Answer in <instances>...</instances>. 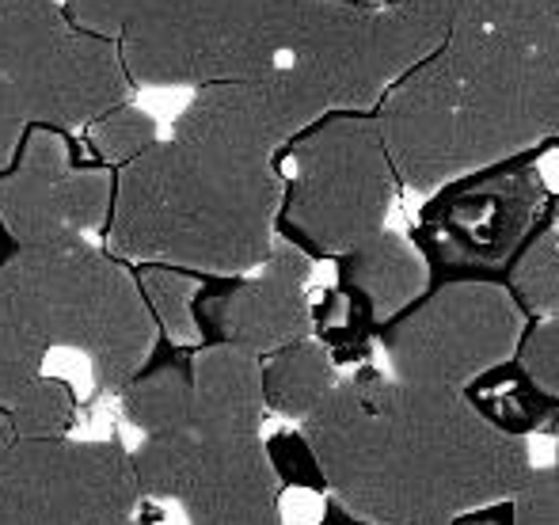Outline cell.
Wrapping results in <instances>:
<instances>
[{"mask_svg": "<svg viewBox=\"0 0 559 525\" xmlns=\"http://www.w3.org/2000/svg\"><path fill=\"white\" fill-rule=\"evenodd\" d=\"M324 491L369 525H453L514 499L533 473L522 438L487 427L456 389L412 385L373 366L335 381L301 419Z\"/></svg>", "mask_w": 559, "mask_h": 525, "instance_id": "obj_1", "label": "cell"}, {"mask_svg": "<svg viewBox=\"0 0 559 525\" xmlns=\"http://www.w3.org/2000/svg\"><path fill=\"white\" fill-rule=\"evenodd\" d=\"M373 122L396 183L430 194L559 141V53L453 27L435 58L389 84Z\"/></svg>", "mask_w": 559, "mask_h": 525, "instance_id": "obj_2", "label": "cell"}, {"mask_svg": "<svg viewBox=\"0 0 559 525\" xmlns=\"http://www.w3.org/2000/svg\"><path fill=\"white\" fill-rule=\"evenodd\" d=\"M278 156L168 138L115 179L107 248L115 260L240 278L278 240Z\"/></svg>", "mask_w": 559, "mask_h": 525, "instance_id": "obj_3", "label": "cell"}, {"mask_svg": "<svg viewBox=\"0 0 559 525\" xmlns=\"http://www.w3.org/2000/svg\"><path fill=\"white\" fill-rule=\"evenodd\" d=\"M20 278L50 347H73L92 362L99 393H122L148 366L156 324L138 278L88 237L20 248L4 263Z\"/></svg>", "mask_w": 559, "mask_h": 525, "instance_id": "obj_4", "label": "cell"}, {"mask_svg": "<svg viewBox=\"0 0 559 525\" xmlns=\"http://www.w3.org/2000/svg\"><path fill=\"white\" fill-rule=\"evenodd\" d=\"M294 0H130L118 53L130 84L214 88L271 73L289 50Z\"/></svg>", "mask_w": 559, "mask_h": 525, "instance_id": "obj_5", "label": "cell"}, {"mask_svg": "<svg viewBox=\"0 0 559 525\" xmlns=\"http://www.w3.org/2000/svg\"><path fill=\"white\" fill-rule=\"evenodd\" d=\"M282 187V240L305 255H346L384 229L396 199V171L373 115L328 111L289 141Z\"/></svg>", "mask_w": 559, "mask_h": 525, "instance_id": "obj_6", "label": "cell"}, {"mask_svg": "<svg viewBox=\"0 0 559 525\" xmlns=\"http://www.w3.org/2000/svg\"><path fill=\"white\" fill-rule=\"evenodd\" d=\"M525 317L499 282H442L377 327L389 378L461 393L476 373L514 358Z\"/></svg>", "mask_w": 559, "mask_h": 525, "instance_id": "obj_7", "label": "cell"}, {"mask_svg": "<svg viewBox=\"0 0 559 525\" xmlns=\"http://www.w3.org/2000/svg\"><path fill=\"white\" fill-rule=\"evenodd\" d=\"M545 202V179L530 156L468 171L438 187V199L423 210L415 248L427 271L445 266L442 282H495L491 271L514 260Z\"/></svg>", "mask_w": 559, "mask_h": 525, "instance_id": "obj_8", "label": "cell"}, {"mask_svg": "<svg viewBox=\"0 0 559 525\" xmlns=\"http://www.w3.org/2000/svg\"><path fill=\"white\" fill-rule=\"evenodd\" d=\"M138 503L118 442H15L0 457V525H118Z\"/></svg>", "mask_w": 559, "mask_h": 525, "instance_id": "obj_9", "label": "cell"}, {"mask_svg": "<svg viewBox=\"0 0 559 525\" xmlns=\"http://www.w3.org/2000/svg\"><path fill=\"white\" fill-rule=\"evenodd\" d=\"M115 202V176L73 168L58 130H27L15 160L0 171V225L20 248L88 237L104 229Z\"/></svg>", "mask_w": 559, "mask_h": 525, "instance_id": "obj_10", "label": "cell"}, {"mask_svg": "<svg viewBox=\"0 0 559 525\" xmlns=\"http://www.w3.org/2000/svg\"><path fill=\"white\" fill-rule=\"evenodd\" d=\"M332 111L324 92L297 65L282 61L271 73L248 81L199 88L191 104L179 111L171 138L214 141L251 156H278L297 133Z\"/></svg>", "mask_w": 559, "mask_h": 525, "instance_id": "obj_11", "label": "cell"}, {"mask_svg": "<svg viewBox=\"0 0 559 525\" xmlns=\"http://www.w3.org/2000/svg\"><path fill=\"white\" fill-rule=\"evenodd\" d=\"M130 76L122 69L118 43L81 35L69 27L23 73L0 81V96L27 130L88 127L126 104Z\"/></svg>", "mask_w": 559, "mask_h": 525, "instance_id": "obj_12", "label": "cell"}, {"mask_svg": "<svg viewBox=\"0 0 559 525\" xmlns=\"http://www.w3.org/2000/svg\"><path fill=\"white\" fill-rule=\"evenodd\" d=\"M309 278L312 255L278 237L271 255L259 263L255 278L233 282L214 301H194L199 332H214V343L255 358L274 355L289 343L312 339L317 312L305 294Z\"/></svg>", "mask_w": 559, "mask_h": 525, "instance_id": "obj_13", "label": "cell"}, {"mask_svg": "<svg viewBox=\"0 0 559 525\" xmlns=\"http://www.w3.org/2000/svg\"><path fill=\"white\" fill-rule=\"evenodd\" d=\"M286 61L324 92L332 111L373 115L389 92L377 53L373 8L350 0H294Z\"/></svg>", "mask_w": 559, "mask_h": 525, "instance_id": "obj_14", "label": "cell"}, {"mask_svg": "<svg viewBox=\"0 0 559 525\" xmlns=\"http://www.w3.org/2000/svg\"><path fill=\"white\" fill-rule=\"evenodd\" d=\"M179 506L191 525H286L282 480L263 438H199Z\"/></svg>", "mask_w": 559, "mask_h": 525, "instance_id": "obj_15", "label": "cell"}, {"mask_svg": "<svg viewBox=\"0 0 559 525\" xmlns=\"http://www.w3.org/2000/svg\"><path fill=\"white\" fill-rule=\"evenodd\" d=\"M430 289V271L419 248L392 229L373 232L338 255V297L366 320L369 327L389 324L392 317L415 305Z\"/></svg>", "mask_w": 559, "mask_h": 525, "instance_id": "obj_16", "label": "cell"}, {"mask_svg": "<svg viewBox=\"0 0 559 525\" xmlns=\"http://www.w3.org/2000/svg\"><path fill=\"white\" fill-rule=\"evenodd\" d=\"M187 370H191V434L259 438L266 404L255 355L210 343Z\"/></svg>", "mask_w": 559, "mask_h": 525, "instance_id": "obj_17", "label": "cell"}, {"mask_svg": "<svg viewBox=\"0 0 559 525\" xmlns=\"http://www.w3.org/2000/svg\"><path fill=\"white\" fill-rule=\"evenodd\" d=\"M461 396L487 427H495L507 438L530 442V434H552V430H559V404L548 393H540L537 381L514 358L476 373L461 389Z\"/></svg>", "mask_w": 559, "mask_h": 525, "instance_id": "obj_18", "label": "cell"}, {"mask_svg": "<svg viewBox=\"0 0 559 525\" xmlns=\"http://www.w3.org/2000/svg\"><path fill=\"white\" fill-rule=\"evenodd\" d=\"M456 27V0H389L373 8L384 81L396 84L419 61L435 58Z\"/></svg>", "mask_w": 559, "mask_h": 525, "instance_id": "obj_19", "label": "cell"}, {"mask_svg": "<svg viewBox=\"0 0 559 525\" xmlns=\"http://www.w3.org/2000/svg\"><path fill=\"white\" fill-rule=\"evenodd\" d=\"M259 378H263V404L282 419L301 422L335 389L338 370L324 343L301 339L266 355V362H259Z\"/></svg>", "mask_w": 559, "mask_h": 525, "instance_id": "obj_20", "label": "cell"}, {"mask_svg": "<svg viewBox=\"0 0 559 525\" xmlns=\"http://www.w3.org/2000/svg\"><path fill=\"white\" fill-rule=\"evenodd\" d=\"M46 355H50V339L20 278L0 266V407L12 404L35 378H43Z\"/></svg>", "mask_w": 559, "mask_h": 525, "instance_id": "obj_21", "label": "cell"}, {"mask_svg": "<svg viewBox=\"0 0 559 525\" xmlns=\"http://www.w3.org/2000/svg\"><path fill=\"white\" fill-rule=\"evenodd\" d=\"M502 286L514 297L525 324L559 317V229L552 222V210L507 263Z\"/></svg>", "mask_w": 559, "mask_h": 525, "instance_id": "obj_22", "label": "cell"}, {"mask_svg": "<svg viewBox=\"0 0 559 525\" xmlns=\"http://www.w3.org/2000/svg\"><path fill=\"white\" fill-rule=\"evenodd\" d=\"M456 27H476L514 46L559 53V0H456Z\"/></svg>", "mask_w": 559, "mask_h": 525, "instance_id": "obj_23", "label": "cell"}, {"mask_svg": "<svg viewBox=\"0 0 559 525\" xmlns=\"http://www.w3.org/2000/svg\"><path fill=\"white\" fill-rule=\"evenodd\" d=\"M122 415L145 434H179L191 430V370L187 366H156L141 370L122 389Z\"/></svg>", "mask_w": 559, "mask_h": 525, "instance_id": "obj_24", "label": "cell"}, {"mask_svg": "<svg viewBox=\"0 0 559 525\" xmlns=\"http://www.w3.org/2000/svg\"><path fill=\"white\" fill-rule=\"evenodd\" d=\"M138 289L145 297V309L153 317V324L168 335L179 347H191L202 339L199 317H194V301H199V278H191L187 271L176 266L148 263L138 274Z\"/></svg>", "mask_w": 559, "mask_h": 525, "instance_id": "obj_25", "label": "cell"}, {"mask_svg": "<svg viewBox=\"0 0 559 525\" xmlns=\"http://www.w3.org/2000/svg\"><path fill=\"white\" fill-rule=\"evenodd\" d=\"M199 461V434H145V442L130 453V468L138 491L148 499H179L191 484Z\"/></svg>", "mask_w": 559, "mask_h": 525, "instance_id": "obj_26", "label": "cell"}, {"mask_svg": "<svg viewBox=\"0 0 559 525\" xmlns=\"http://www.w3.org/2000/svg\"><path fill=\"white\" fill-rule=\"evenodd\" d=\"M12 427L20 442H53V438H69L76 419V399L69 381L58 378H35L20 396L8 404Z\"/></svg>", "mask_w": 559, "mask_h": 525, "instance_id": "obj_27", "label": "cell"}, {"mask_svg": "<svg viewBox=\"0 0 559 525\" xmlns=\"http://www.w3.org/2000/svg\"><path fill=\"white\" fill-rule=\"evenodd\" d=\"M92 145L99 148V156L111 164H130L145 153L148 145H156V119L148 111L133 104H122L115 111H107L104 119L92 122Z\"/></svg>", "mask_w": 559, "mask_h": 525, "instance_id": "obj_28", "label": "cell"}, {"mask_svg": "<svg viewBox=\"0 0 559 525\" xmlns=\"http://www.w3.org/2000/svg\"><path fill=\"white\" fill-rule=\"evenodd\" d=\"M514 362L537 381L540 393H548L559 404V317L525 324Z\"/></svg>", "mask_w": 559, "mask_h": 525, "instance_id": "obj_29", "label": "cell"}, {"mask_svg": "<svg viewBox=\"0 0 559 525\" xmlns=\"http://www.w3.org/2000/svg\"><path fill=\"white\" fill-rule=\"evenodd\" d=\"M510 503H514V525H559V468L533 465Z\"/></svg>", "mask_w": 559, "mask_h": 525, "instance_id": "obj_30", "label": "cell"}, {"mask_svg": "<svg viewBox=\"0 0 559 525\" xmlns=\"http://www.w3.org/2000/svg\"><path fill=\"white\" fill-rule=\"evenodd\" d=\"M66 23L81 35L111 38L118 43L126 27V15H130V0H66Z\"/></svg>", "mask_w": 559, "mask_h": 525, "instance_id": "obj_31", "label": "cell"}, {"mask_svg": "<svg viewBox=\"0 0 559 525\" xmlns=\"http://www.w3.org/2000/svg\"><path fill=\"white\" fill-rule=\"evenodd\" d=\"M266 453H271V465H274V473H278V480L286 476V480L309 484V488L324 491V476H320L317 457H312V450L305 445L301 434L278 438L274 445H266Z\"/></svg>", "mask_w": 559, "mask_h": 525, "instance_id": "obj_32", "label": "cell"}, {"mask_svg": "<svg viewBox=\"0 0 559 525\" xmlns=\"http://www.w3.org/2000/svg\"><path fill=\"white\" fill-rule=\"evenodd\" d=\"M27 127H23L20 119H15V111L8 107V99L0 96V171L8 168V164L15 160V153H20V141Z\"/></svg>", "mask_w": 559, "mask_h": 525, "instance_id": "obj_33", "label": "cell"}, {"mask_svg": "<svg viewBox=\"0 0 559 525\" xmlns=\"http://www.w3.org/2000/svg\"><path fill=\"white\" fill-rule=\"evenodd\" d=\"M453 525H514V503H510V499H502V503L476 506V511L453 518Z\"/></svg>", "mask_w": 559, "mask_h": 525, "instance_id": "obj_34", "label": "cell"}, {"mask_svg": "<svg viewBox=\"0 0 559 525\" xmlns=\"http://www.w3.org/2000/svg\"><path fill=\"white\" fill-rule=\"evenodd\" d=\"M15 442H20V438H15L12 415H8V407H0V457H4V453L12 450Z\"/></svg>", "mask_w": 559, "mask_h": 525, "instance_id": "obj_35", "label": "cell"}, {"mask_svg": "<svg viewBox=\"0 0 559 525\" xmlns=\"http://www.w3.org/2000/svg\"><path fill=\"white\" fill-rule=\"evenodd\" d=\"M328 525H369V522H361V518H354L346 506H338L335 499L328 503Z\"/></svg>", "mask_w": 559, "mask_h": 525, "instance_id": "obj_36", "label": "cell"}, {"mask_svg": "<svg viewBox=\"0 0 559 525\" xmlns=\"http://www.w3.org/2000/svg\"><path fill=\"white\" fill-rule=\"evenodd\" d=\"M350 4H361V8H384L389 0H350Z\"/></svg>", "mask_w": 559, "mask_h": 525, "instance_id": "obj_37", "label": "cell"}, {"mask_svg": "<svg viewBox=\"0 0 559 525\" xmlns=\"http://www.w3.org/2000/svg\"><path fill=\"white\" fill-rule=\"evenodd\" d=\"M552 222H556V229H559V202H552Z\"/></svg>", "mask_w": 559, "mask_h": 525, "instance_id": "obj_38", "label": "cell"}, {"mask_svg": "<svg viewBox=\"0 0 559 525\" xmlns=\"http://www.w3.org/2000/svg\"><path fill=\"white\" fill-rule=\"evenodd\" d=\"M118 525H145V522H138V518H126V522H118Z\"/></svg>", "mask_w": 559, "mask_h": 525, "instance_id": "obj_39", "label": "cell"}, {"mask_svg": "<svg viewBox=\"0 0 559 525\" xmlns=\"http://www.w3.org/2000/svg\"><path fill=\"white\" fill-rule=\"evenodd\" d=\"M552 468H559V438H556V461H552Z\"/></svg>", "mask_w": 559, "mask_h": 525, "instance_id": "obj_40", "label": "cell"}]
</instances>
